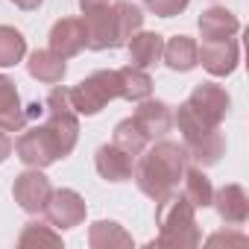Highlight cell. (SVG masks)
Wrapping results in <instances>:
<instances>
[{
  "instance_id": "6da1fadb",
  "label": "cell",
  "mask_w": 249,
  "mask_h": 249,
  "mask_svg": "<svg viewBox=\"0 0 249 249\" xmlns=\"http://www.w3.org/2000/svg\"><path fill=\"white\" fill-rule=\"evenodd\" d=\"M188 167V153L182 144L176 141H153L150 150H144L135 161V170H132V179L138 185V191L150 199H161L167 196L170 191L179 188L182 182V173Z\"/></svg>"
},
{
  "instance_id": "7a4b0ae2",
  "label": "cell",
  "mask_w": 249,
  "mask_h": 249,
  "mask_svg": "<svg viewBox=\"0 0 249 249\" xmlns=\"http://www.w3.org/2000/svg\"><path fill=\"white\" fill-rule=\"evenodd\" d=\"M85 33H88V50H117L126 47V41L144 27V12L129 3V0H117V3L82 12Z\"/></svg>"
},
{
  "instance_id": "3957f363",
  "label": "cell",
  "mask_w": 249,
  "mask_h": 249,
  "mask_svg": "<svg viewBox=\"0 0 249 249\" xmlns=\"http://www.w3.org/2000/svg\"><path fill=\"white\" fill-rule=\"evenodd\" d=\"M156 226H159V237L153 240V246L191 249L199 246L202 240L196 226V208L179 191H170L167 196L156 199Z\"/></svg>"
},
{
  "instance_id": "277c9868",
  "label": "cell",
  "mask_w": 249,
  "mask_h": 249,
  "mask_svg": "<svg viewBox=\"0 0 249 249\" xmlns=\"http://www.w3.org/2000/svg\"><path fill=\"white\" fill-rule=\"evenodd\" d=\"M173 123L182 132V147L188 153V161L196 167H214L226 153V138L220 135V126L202 123L185 103L173 114Z\"/></svg>"
},
{
  "instance_id": "5b68a950",
  "label": "cell",
  "mask_w": 249,
  "mask_h": 249,
  "mask_svg": "<svg viewBox=\"0 0 249 249\" xmlns=\"http://www.w3.org/2000/svg\"><path fill=\"white\" fill-rule=\"evenodd\" d=\"M71 106L76 114H100L111 100H120V73L117 71H94L91 76H85L82 82H76L73 88H68Z\"/></svg>"
},
{
  "instance_id": "8992f818",
  "label": "cell",
  "mask_w": 249,
  "mask_h": 249,
  "mask_svg": "<svg viewBox=\"0 0 249 249\" xmlns=\"http://www.w3.org/2000/svg\"><path fill=\"white\" fill-rule=\"evenodd\" d=\"M15 153L27 167H38V170L56 164L59 159H68V153L62 150L59 138L50 132L47 123H36V126L24 129V135L15 141Z\"/></svg>"
},
{
  "instance_id": "52a82bcc",
  "label": "cell",
  "mask_w": 249,
  "mask_h": 249,
  "mask_svg": "<svg viewBox=\"0 0 249 249\" xmlns=\"http://www.w3.org/2000/svg\"><path fill=\"white\" fill-rule=\"evenodd\" d=\"M44 123L50 126V132L59 138L62 150L71 156L76 141H79V114L71 106L68 88H53L44 100Z\"/></svg>"
},
{
  "instance_id": "ba28073f",
  "label": "cell",
  "mask_w": 249,
  "mask_h": 249,
  "mask_svg": "<svg viewBox=\"0 0 249 249\" xmlns=\"http://www.w3.org/2000/svg\"><path fill=\"white\" fill-rule=\"evenodd\" d=\"M185 106H188L202 123H208V126H220V123L226 120V114H229V108H231V97H229V91H226L223 85H217V82H199V85L188 94Z\"/></svg>"
},
{
  "instance_id": "9c48e42d",
  "label": "cell",
  "mask_w": 249,
  "mask_h": 249,
  "mask_svg": "<svg viewBox=\"0 0 249 249\" xmlns=\"http://www.w3.org/2000/svg\"><path fill=\"white\" fill-rule=\"evenodd\" d=\"M50 194H53V185H50V179L38 167H30L21 176H15L12 196H15V202L27 214H41L44 205H47V199H50Z\"/></svg>"
},
{
  "instance_id": "30bf717a",
  "label": "cell",
  "mask_w": 249,
  "mask_h": 249,
  "mask_svg": "<svg viewBox=\"0 0 249 249\" xmlns=\"http://www.w3.org/2000/svg\"><path fill=\"white\" fill-rule=\"evenodd\" d=\"M85 199L76 194V191H71V188H62V191H53L50 194V199H47V205H44V214H47V223L53 226V229H76V226H82V220H85Z\"/></svg>"
},
{
  "instance_id": "8fae6325",
  "label": "cell",
  "mask_w": 249,
  "mask_h": 249,
  "mask_svg": "<svg viewBox=\"0 0 249 249\" xmlns=\"http://www.w3.org/2000/svg\"><path fill=\"white\" fill-rule=\"evenodd\" d=\"M237 62H240V44L234 38L202 41V47H196V65H202L211 76H229V73H234Z\"/></svg>"
},
{
  "instance_id": "7c38bea8",
  "label": "cell",
  "mask_w": 249,
  "mask_h": 249,
  "mask_svg": "<svg viewBox=\"0 0 249 249\" xmlns=\"http://www.w3.org/2000/svg\"><path fill=\"white\" fill-rule=\"evenodd\" d=\"M132 120L141 126V132L150 138V141H159V138H167V132L173 129V108L161 100H141Z\"/></svg>"
},
{
  "instance_id": "4fadbf2b",
  "label": "cell",
  "mask_w": 249,
  "mask_h": 249,
  "mask_svg": "<svg viewBox=\"0 0 249 249\" xmlns=\"http://www.w3.org/2000/svg\"><path fill=\"white\" fill-rule=\"evenodd\" d=\"M88 44V33H85V21L82 18H62L53 24L50 30V50H56L59 56L71 59L79 56Z\"/></svg>"
},
{
  "instance_id": "5bb4252c",
  "label": "cell",
  "mask_w": 249,
  "mask_h": 249,
  "mask_svg": "<svg viewBox=\"0 0 249 249\" xmlns=\"http://www.w3.org/2000/svg\"><path fill=\"white\" fill-rule=\"evenodd\" d=\"M211 205L217 208L220 220L226 226H243L249 220V196L243 191V185H223L220 191H214Z\"/></svg>"
},
{
  "instance_id": "9a60e30c",
  "label": "cell",
  "mask_w": 249,
  "mask_h": 249,
  "mask_svg": "<svg viewBox=\"0 0 249 249\" xmlns=\"http://www.w3.org/2000/svg\"><path fill=\"white\" fill-rule=\"evenodd\" d=\"M94 167L106 182H126V179H132L135 156L120 150L117 144H103L97 150V156H94Z\"/></svg>"
},
{
  "instance_id": "2e32d148",
  "label": "cell",
  "mask_w": 249,
  "mask_h": 249,
  "mask_svg": "<svg viewBox=\"0 0 249 249\" xmlns=\"http://www.w3.org/2000/svg\"><path fill=\"white\" fill-rule=\"evenodd\" d=\"M24 126H27V111H24L21 94L9 76L0 73V129L21 132Z\"/></svg>"
},
{
  "instance_id": "e0dca14e",
  "label": "cell",
  "mask_w": 249,
  "mask_h": 249,
  "mask_svg": "<svg viewBox=\"0 0 249 249\" xmlns=\"http://www.w3.org/2000/svg\"><path fill=\"white\" fill-rule=\"evenodd\" d=\"M27 71H30L33 79H38V82H44V85H59V82L65 79V73H68V59L59 56V53L50 50V47H47V50H36V53H30Z\"/></svg>"
},
{
  "instance_id": "ac0fdd59",
  "label": "cell",
  "mask_w": 249,
  "mask_h": 249,
  "mask_svg": "<svg viewBox=\"0 0 249 249\" xmlns=\"http://www.w3.org/2000/svg\"><path fill=\"white\" fill-rule=\"evenodd\" d=\"M126 47H129V62H132L135 68L147 71V68H156V65L161 62L164 38H161L159 33H144V30H138V33L126 41Z\"/></svg>"
},
{
  "instance_id": "d6986e66",
  "label": "cell",
  "mask_w": 249,
  "mask_h": 249,
  "mask_svg": "<svg viewBox=\"0 0 249 249\" xmlns=\"http://www.w3.org/2000/svg\"><path fill=\"white\" fill-rule=\"evenodd\" d=\"M240 21L234 12H229L226 6H211L199 15V33L205 41H217V38H231L237 36Z\"/></svg>"
},
{
  "instance_id": "ffe728a7",
  "label": "cell",
  "mask_w": 249,
  "mask_h": 249,
  "mask_svg": "<svg viewBox=\"0 0 249 249\" xmlns=\"http://www.w3.org/2000/svg\"><path fill=\"white\" fill-rule=\"evenodd\" d=\"M161 62L176 71V73H188L196 68V41L191 36H173L170 41H164L161 50Z\"/></svg>"
},
{
  "instance_id": "44dd1931",
  "label": "cell",
  "mask_w": 249,
  "mask_h": 249,
  "mask_svg": "<svg viewBox=\"0 0 249 249\" xmlns=\"http://www.w3.org/2000/svg\"><path fill=\"white\" fill-rule=\"evenodd\" d=\"M182 196H185L196 211L211 205V199H214V185H211V179L205 176L202 167H196V164H188V167H185V173H182Z\"/></svg>"
},
{
  "instance_id": "7402d4cb",
  "label": "cell",
  "mask_w": 249,
  "mask_h": 249,
  "mask_svg": "<svg viewBox=\"0 0 249 249\" xmlns=\"http://www.w3.org/2000/svg\"><path fill=\"white\" fill-rule=\"evenodd\" d=\"M120 73V100H129V103H141L153 94V76L135 65L126 68H117Z\"/></svg>"
},
{
  "instance_id": "603a6c76",
  "label": "cell",
  "mask_w": 249,
  "mask_h": 249,
  "mask_svg": "<svg viewBox=\"0 0 249 249\" xmlns=\"http://www.w3.org/2000/svg\"><path fill=\"white\" fill-rule=\"evenodd\" d=\"M88 243L94 249H117V246H132V234L114 220H97L88 229Z\"/></svg>"
},
{
  "instance_id": "cb8c5ba5",
  "label": "cell",
  "mask_w": 249,
  "mask_h": 249,
  "mask_svg": "<svg viewBox=\"0 0 249 249\" xmlns=\"http://www.w3.org/2000/svg\"><path fill=\"white\" fill-rule=\"evenodd\" d=\"M111 144H117L120 150H126L129 156H141L147 147H150V138L141 132V126L132 120V117H126V120H120L117 126H114V135H111Z\"/></svg>"
},
{
  "instance_id": "d4e9b609",
  "label": "cell",
  "mask_w": 249,
  "mask_h": 249,
  "mask_svg": "<svg viewBox=\"0 0 249 249\" xmlns=\"http://www.w3.org/2000/svg\"><path fill=\"white\" fill-rule=\"evenodd\" d=\"M27 56V38L15 30L0 24V68H12Z\"/></svg>"
},
{
  "instance_id": "484cf974",
  "label": "cell",
  "mask_w": 249,
  "mask_h": 249,
  "mask_svg": "<svg viewBox=\"0 0 249 249\" xmlns=\"http://www.w3.org/2000/svg\"><path fill=\"white\" fill-rule=\"evenodd\" d=\"M18 246L21 249H30V246H62V234L50 226V223H27L21 237H18Z\"/></svg>"
},
{
  "instance_id": "4316f807",
  "label": "cell",
  "mask_w": 249,
  "mask_h": 249,
  "mask_svg": "<svg viewBox=\"0 0 249 249\" xmlns=\"http://www.w3.org/2000/svg\"><path fill=\"white\" fill-rule=\"evenodd\" d=\"M191 0H144V6L159 15V18H173V15H182L188 9Z\"/></svg>"
},
{
  "instance_id": "83f0119b",
  "label": "cell",
  "mask_w": 249,
  "mask_h": 249,
  "mask_svg": "<svg viewBox=\"0 0 249 249\" xmlns=\"http://www.w3.org/2000/svg\"><path fill=\"white\" fill-rule=\"evenodd\" d=\"M9 156H12V138H9L6 129H0V164H3Z\"/></svg>"
},
{
  "instance_id": "f1b7e54d",
  "label": "cell",
  "mask_w": 249,
  "mask_h": 249,
  "mask_svg": "<svg viewBox=\"0 0 249 249\" xmlns=\"http://www.w3.org/2000/svg\"><path fill=\"white\" fill-rule=\"evenodd\" d=\"M9 3H15V6L24 9V12H36V9L44 3V0H9Z\"/></svg>"
},
{
  "instance_id": "f546056e",
  "label": "cell",
  "mask_w": 249,
  "mask_h": 249,
  "mask_svg": "<svg viewBox=\"0 0 249 249\" xmlns=\"http://www.w3.org/2000/svg\"><path fill=\"white\" fill-rule=\"evenodd\" d=\"M111 0H79V9L82 12H91V9H100V6H108Z\"/></svg>"
},
{
  "instance_id": "4dcf8cb0",
  "label": "cell",
  "mask_w": 249,
  "mask_h": 249,
  "mask_svg": "<svg viewBox=\"0 0 249 249\" xmlns=\"http://www.w3.org/2000/svg\"><path fill=\"white\" fill-rule=\"evenodd\" d=\"M217 240H243L240 234H214V237H208V243H217Z\"/></svg>"
}]
</instances>
